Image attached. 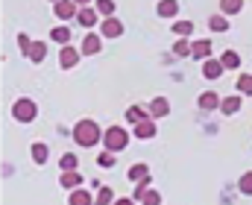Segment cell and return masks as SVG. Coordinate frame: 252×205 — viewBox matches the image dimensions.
Returning a JSON list of instances; mask_svg holds the SVG:
<instances>
[{
    "label": "cell",
    "mask_w": 252,
    "mask_h": 205,
    "mask_svg": "<svg viewBox=\"0 0 252 205\" xmlns=\"http://www.w3.org/2000/svg\"><path fill=\"white\" fill-rule=\"evenodd\" d=\"M223 62H220V59H211V56H208V59H202V76H205V79H220V76H223Z\"/></svg>",
    "instance_id": "10"
},
{
    "label": "cell",
    "mask_w": 252,
    "mask_h": 205,
    "mask_svg": "<svg viewBox=\"0 0 252 205\" xmlns=\"http://www.w3.org/2000/svg\"><path fill=\"white\" fill-rule=\"evenodd\" d=\"M24 56H27L32 65H38V62H44V56H47V44H44V41H32Z\"/></svg>",
    "instance_id": "13"
},
{
    "label": "cell",
    "mask_w": 252,
    "mask_h": 205,
    "mask_svg": "<svg viewBox=\"0 0 252 205\" xmlns=\"http://www.w3.org/2000/svg\"><path fill=\"white\" fill-rule=\"evenodd\" d=\"M30 155H32V161H35V164H47V158H50V149H47V144L35 141V144L30 146Z\"/></svg>",
    "instance_id": "18"
},
{
    "label": "cell",
    "mask_w": 252,
    "mask_h": 205,
    "mask_svg": "<svg viewBox=\"0 0 252 205\" xmlns=\"http://www.w3.org/2000/svg\"><path fill=\"white\" fill-rule=\"evenodd\" d=\"M190 56H193V59H208V56H211V41H208V38L193 41V44H190Z\"/></svg>",
    "instance_id": "16"
},
{
    "label": "cell",
    "mask_w": 252,
    "mask_h": 205,
    "mask_svg": "<svg viewBox=\"0 0 252 205\" xmlns=\"http://www.w3.org/2000/svg\"><path fill=\"white\" fill-rule=\"evenodd\" d=\"M138 205H161V194L153 191V188H147V191L138 197Z\"/></svg>",
    "instance_id": "27"
},
{
    "label": "cell",
    "mask_w": 252,
    "mask_h": 205,
    "mask_svg": "<svg viewBox=\"0 0 252 205\" xmlns=\"http://www.w3.org/2000/svg\"><path fill=\"white\" fill-rule=\"evenodd\" d=\"M76 164H79V158H76L73 152H64L62 158H59V167H62V170H76Z\"/></svg>",
    "instance_id": "33"
},
{
    "label": "cell",
    "mask_w": 252,
    "mask_h": 205,
    "mask_svg": "<svg viewBox=\"0 0 252 205\" xmlns=\"http://www.w3.org/2000/svg\"><path fill=\"white\" fill-rule=\"evenodd\" d=\"M76 21H79L85 29H91V27H97V24H100V12H97L94 6H79V12H76Z\"/></svg>",
    "instance_id": "8"
},
{
    "label": "cell",
    "mask_w": 252,
    "mask_h": 205,
    "mask_svg": "<svg viewBox=\"0 0 252 205\" xmlns=\"http://www.w3.org/2000/svg\"><path fill=\"white\" fill-rule=\"evenodd\" d=\"M97 164H100V167H115V164H118V152H112V149H103V152L97 155Z\"/></svg>",
    "instance_id": "31"
},
{
    "label": "cell",
    "mask_w": 252,
    "mask_h": 205,
    "mask_svg": "<svg viewBox=\"0 0 252 205\" xmlns=\"http://www.w3.org/2000/svg\"><path fill=\"white\" fill-rule=\"evenodd\" d=\"M70 138L76 141V146H97V144L103 141V129H100V123H97V120L82 117V120L70 129Z\"/></svg>",
    "instance_id": "1"
},
{
    "label": "cell",
    "mask_w": 252,
    "mask_h": 205,
    "mask_svg": "<svg viewBox=\"0 0 252 205\" xmlns=\"http://www.w3.org/2000/svg\"><path fill=\"white\" fill-rule=\"evenodd\" d=\"M79 50L76 47H70V44H62V50H59V68L62 70H73L79 65Z\"/></svg>",
    "instance_id": "4"
},
{
    "label": "cell",
    "mask_w": 252,
    "mask_h": 205,
    "mask_svg": "<svg viewBox=\"0 0 252 205\" xmlns=\"http://www.w3.org/2000/svg\"><path fill=\"white\" fill-rule=\"evenodd\" d=\"M199 109L202 112H214V109H220V97L214 94V91H205V94H199Z\"/></svg>",
    "instance_id": "17"
},
{
    "label": "cell",
    "mask_w": 252,
    "mask_h": 205,
    "mask_svg": "<svg viewBox=\"0 0 252 205\" xmlns=\"http://www.w3.org/2000/svg\"><path fill=\"white\" fill-rule=\"evenodd\" d=\"M126 179L138 185V182L150 179V167H147V164H132V167H129V173H126Z\"/></svg>",
    "instance_id": "21"
},
{
    "label": "cell",
    "mask_w": 252,
    "mask_h": 205,
    "mask_svg": "<svg viewBox=\"0 0 252 205\" xmlns=\"http://www.w3.org/2000/svg\"><path fill=\"white\" fill-rule=\"evenodd\" d=\"M173 35H179V38L193 35V24L190 21H173Z\"/></svg>",
    "instance_id": "28"
},
{
    "label": "cell",
    "mask_w": 252,
    "mask_h": 205,
    "mask_svg": "<svg viewBox=\"0 0 252 205\" xmlns=\"http://www.w3.org/2000/svg\"><path fill=\"white\" fill-rule=\"evenodd\" d=\"M132 135L141 138V141H150V138L156 135V120H153V117H147V120L135 123V126H132Z\"/></svg>",
    "instance_id": "11"
},
{
    "label": "cell",
    "mask_w": 252,
    "mask_h": 205,
    "mask_svg": "<svg viewBox=\"0 0 252 205\" xmlns=\"http://www.w3.org/2000/svg\"><path fill=\"white\" fill-rule=\"evenodd\" d=\"M50 38H53L56 44H70V38H73V35H70V27H67V24L53 27V29H50Z\"/></svg>",
    "instance_id": "22"
},
{
    "label": "cell",
    "mask_w": 252,
    "mask_h": 205,
    "mask_svg": "<svg viewBox=\"0 0 252 205\" xmlns=\"http://www.w3.org/2000/svg\"><path fill=\"white\" fill-rule=\"evenodd\" d=\"M220 112L223 115H238L241 112V94H235V97H226V100H220Z\"/></svg>",
    "instance_id": "19"
},
{
    "label": "cell",
    "mask_w": 252,
    "mask_h": 205,
    "mask_svg": "<svg viewBox=\"0 0 252 205\" xmlns=\"http://www.w3.org/2000/svg\"><path fill=\"white\" fill-rule=\"evenodd\" d=\"M73 3H76V6H91L94 0H73Z\"/></svg>",
    "instance_id": "37"
},
{
    "label": "cell",
    "mask_w": 252,
    "mask_h": 205,
    "mask_svg": "<svg viewBox=\"0 0 252 205\" xmlns=\"http://www.w3.org/2000/svg\"><path fill=\"white\" fill-rule=\"evenodd\" d=\"M112 205H138V200L135 197H121V200H115Z\"/></svg>",
    "instance_id": "36"
},
{
    "label": "cell",
    "mask_w": 252,
    "mask_h": 205,
    "mask_svg": "<svg viewBox=\"0 0 252 205\" xmlns=\"http://www.w3.org/2000/svg\"><path fill=\"white\" fill-rule=\"evenodd\" d=\"M238 191H241L244 197H252V170H247V173L241 176V182H238Z\"/></svg>",
    "instance_id": "32"
},
{
    "label": "cell",
    "mask_w": 252,
    "mask_h": 205,
    "mask_svg": "<svg viewBox=\"0 0 252 205\" xmlns=\"http://www.w3.org/2000/svg\"><path fill=\"white\" fill-rule=\"evenodd\" d=\"M30 44H32V38L21 32V35H18V47H21V53H27V50H30Z\"/></svg>",
    "instance_id": "35"
},
{
    "label": "cell",
    "mask_w": 252,
    "mask_h": 205,
    "mask_svg": "<svg viewBox=\"0 0 252 205\" xmlns=\"http://www.w3.org/2000/svg\"><path fill=\"white\" fill-rule=\"evenodd\" d=\"M100 35H103V38H121V35H124V24H121L115 15H112V18H103Z\"/></svg>",
    "instance_id": "6"
},
{
    "label": "cell",
    "mask_w": 252,
    "mask_h": 205,
    "mask_svg": "<svg viewBox=\"0 0 252 205\" xmlns=\"http://www.w3.org/2000/svg\"><path fill=\"white\" fill-rule=\"evenodd\" d=\"M12 117H15L18 123H32V120L38 117V106H35V100H30V97L15 100V103H12Z\"/></svg>",
    "instance_id": "3"
},
{
    "label": "cell",
    "mask_w": 252,
    "mask_h": 205,
    "mask_svg": "<svg viewBox=\"0 0 252 205\" xmlns=\"http://www.w3.org/2000/svg\"><path fill=\"white\" fill-rule=\"evenodd\" d=\"M150 117V112H147V106H129L126 109V120L135 126V123H141V120H147Z\"/></svg>",
    "instance_id": "20"
},
{
    "label": "cell",
    "mask_w": 252,
    "mask_h": 205,
    "mask_svg": "<svg viewBox=\"0 0 252 205\" xmlns=\"http://www.w3.org/2000/svg\"><path fill=\"white\" fill-rule=\"evenodd\" d=\"M173 53H176V56H190V44H188V38H179V41L173 44Z\"/></svg>",
    "instance_id": "34"
},
{
    "label": "cell",
    "mask_w": 252,
    "mask_h": 205,
    "mask_svg": "<svg viewBox=\"0 0 252 205\" xmlns=\"http://www.w3.org/2000/svg\"><path fill=\"white\" fill-rule=\"evenodd\" d=\"M235 85H238V94L241 97H252V73H241Z\"/></svg>",
    "instance_id": "25"
},
{
    "label": "cell",
    "mask_w": 252,
    "mask_h": 205,
    "mask_svg": "<svg viewBox=\"0 0 252 205\" xmlns=\"http://www.w3.org/2000/svg\"><path fill=\"white\" fill-rule=\"evenodd\" d=\"M156 15L158 18H176L179 15V0H158Z\"/></svg>",
    "instance_id": "14"
},
{
    "label": "cell",
    "mask_w": 252,
    "mask_h": 205,
    "mask_svg": "<svg viewBox=\"0 0 252 205\" xmlns=\"http://www.w3.org/2000/svg\"><path fill=\"white\" fill-rule=\"evenodd\" d=\"M82 176H79V170H62V176H59V185H62L64 191H73V188H82Z\"/></svg>",
    "instance_id": "12"
},
{
    "label": "cell",
    "mask_w": 252,
    "mask_h": 205,
    "mask_svg": "<svg viewBox=\"0 0 252 205\" xmlns=\"http://www.w3.org/2000/svg\"><path fill=\"white\" fill-rule=\"evenodd\" d=\"M76 12H79V6L73 3V0H56L53 3V15L59 18V21H70V18H76Z\"/></svg>",
    "instance_id": "5"
},
{
    "label": "cell",
    "mask_w": 252,
    "mask_h": 205,
    "mask_svg": "<svg viewBox=\"0 0 252 205\" xmlns=\"http://www.w3.org/2000/svg\"><path fill=\"white\" fill-rule=\"evenodd\" d=\"M147 112H150V117H153V120L167 117V115H170V103H167V97H156V100H150Z\"/></svg>",
    "instance_id": "9"
},
{
    "label": "cell",
    "mask_w": 252,
    "mask_h": 205,
    "mask_svg": "<svg viewBox=\"0 0 252 205\" xmlns=\"http://www.w3.org/2000/svg\"><path fill=\"white\" fill-rule=\"evenodd\" d=\"M208 29H211V32H226V29H229V18H226L223 12H220V15H211V18H208Z\"/></svg>",
    "instance_id": "23"
},
{
    "label": "cell",
    "mask_w": 252,
    "mask_h": 205,
    "mask_svg": "<svg viewBox=\"0 0 252 205\" xmlns=\"http://www.w3.org/2000/svg\"><path fill=\"white\" fill-rule=\"evenodd\" d=\"M67 205H94V197L85 188H73L70 197H67Z\"/></svg>",
    "instance_id": "15"
},
{
    "label": "cell",
    "mask_w": 252,
    "mask_h": 205,
    "mask_svg": "<svg viewBox=\"0 0 252 205\" xmlns=\"http://www.w3.org/2000/svg\"><path fill=\"white\" fill-rule=\"evenodd\" d=\"M244 9V0H220V12L223 15H238Z\"/></svg>",
    "instance_id": "30"
},
{
    "label": "cell",
    "mask_w": 252,
    "mask_h": 205,
    "mask_svg": "<svg viewBox=\"0 0 252 205\" xmlns=\"http://www.w3.org/2000/svg\"><path fill=\"white\" fill-rule=\"evenodd\" d=\"M94 9H97L103 18H112L118 6H115V0H94Z\"/></svg>",
    "instance_id": "29"
},
{
    "label": "cell",
    "mask_w": 252,
    "mask_h": 205,
    "mask_svg": "<svg viewBox=\"0 0 252 205\" xmlns=\"http://www.w3.org/2000/svg\"><path fill=\"white\" fill-rule=\"evenodd\" d=\"M112 203H115V191L106 188V185H100L97 188V197H94V205H112Z\"/></svg>",
    "instance_id": "24"
},
{
    "label": "cell",
    "mask_w": 252,
    "mask_h": 205,
    "mask_svg": "<svg viewBox=\"0 0 252 205\" xmlns=\"http://www.w3.org/2000/svg\"><path fill=\"white\" fill-rule=\"evenodd\" d=\"M220 62H223V68L226 70H238L241 68V56H238L235 50H226V53L220 56Z\"/></svg>",
    "instance_id": "26"
},
{
    "label": "cell",
    "mask_w": 252,
    "mask_h": 205,
    "mask_svg": "<svg viewBox=\"0 0 252 205\" xmlns=\"http://www.w3.org/2000/svg\"><path fill=\"white\" fill-rule=\"evenodd\" d=\"M50 3H56V0H50Z\"/></svg>",
    "instance_id": "38"
},
{
    "label": "cell",
    "mask_w": 252,
    "mask_h": 205,
    "mask_svg": "<svg viewBox=\"0 0 252 205\" xmlns=\"http://www.w3.org/2000/svg\"><path fill=\"white\" fill-rule=\"evenodd\" d=\"M103 144H106V149H112V152H124L126 146H129V132H126L124 126H109V129H103Z\"/></svg>",
    "instance_id": "2"
},
{
    "label": "cell",
    "mask_w": 252,
    "mask_h": 205,
    "mask_svg": "<svg viewBox=\"0 0 252 205\" xmlns=\"http://www.w3.org/2000/svg\"><path fill=\"white\" fill-rule=\"evenodd\" d=\"M100 50H103V35H94V32H88L82 38V44H79V53L82 56H97Z\"/></svg>",
    "instance_id": "7"
}]
</instances>
